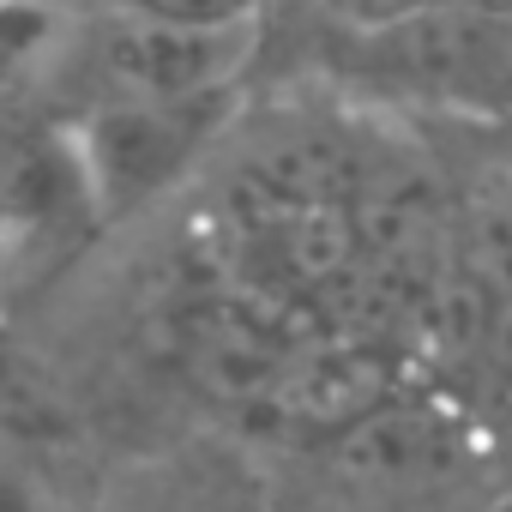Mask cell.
<instances>
[{"mask_svg": "<svg viewBox=\"0 0 512 512\" xmlns=\"http://www.w3.org/2000/svg\"><path fill=\"white\" fill-rule=\"evenodd\" d=\"M241 91L205 97H103L85 121L67 127L97 223H121L163 199L229 127Z\"/></svg>", "mask_w": 512, "mask_h": 512, "instance_id": "obj_1", "label": "cell"}, {"mask_svg": "<svg viewBox=\"0 0 512 512\" xmlns=\"http://www.w3.org/2000/svg\"><path fill=\"white\" fill-rule=\"evenodd\" d=\"M253 55H260V25H157L109 13L97 67L109 79V97H205V91H241Z\"/></svg>", "mask_w": 512, "mask_h": 512, "instance_id": "obj_2", "label": "cell"}, {"mask_svg": "<svg viewBox=\"0 0 512 512\" xmlns=\"http://www.w3.org/2000/svg\"><path fill=\"white\" fill-rule=\"evenodd\" d=\"M61 37L55 0H0V91L25 85Z\"/></svg>", "mask_w": 512, "mask_h": 512, "instance_id": "obj_3", "label": "cell"}, {"mask_svg": "<svg viewBox=\"0 0 512 512\" xmlns=\"http://www.w3.org/2000/svg\"><path fill=\"white\" fill-rule=\"evenodd\" d=\"M308 7L350 37H380V31H398L422 13H440V0H308Z\"/></svg>", "mask_w": 512, "mask_h": 512, "instance_id": "obj_4", "label": "cell"}, {"mask_svg": "<svg viewBox=\"0 0 512 512\" xmlns=\"http://www.w3.org/2000/svg\"><path fill=\"white\" fill-rule=\"evenodd\" d=\"M0 512H49V500L37 494L31 476H19L13 464H0Z\"/></svg>", "mask_w": 512, "mask_h": 512, "instance_id": "obj_5", "label": "cell"}, {"mask_svg": "<svg viewBox=\"0 0 512 512\" xmlns=\"http://www.w3.org/2000/svg\"><path fill=\"white\" fill-rule=\"evenodd\" d=\"M446 13H470V19H512V0H440Z\"/></svg>", "mask_w": 512, "mask_h": 512, "instance_id": "obj_6", "label": "cell"}, {"mask_svg": "<svg viewBox=\"0 0 512 512\" xmlns=\"http://www.w3.org/2000/svg\"><path fill=\"white\" fill-rule=\"evenodd\" d=\"M488 512H512V494H506V500H500V506H488Z\"/></svg>", "mask_w": 512, "mask_h": 512, "instance_id": "obj_7", "label": "cell"}]
</instances>
